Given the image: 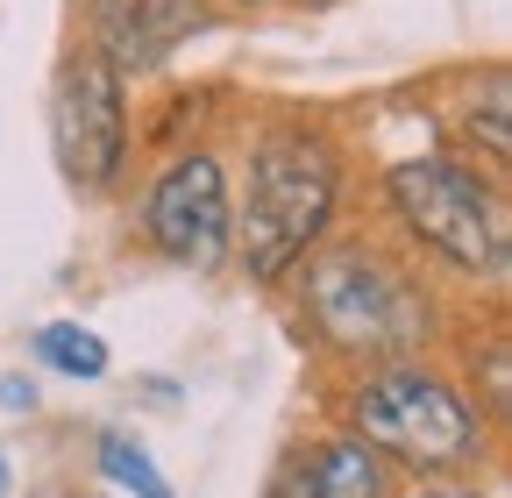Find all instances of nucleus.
<instances>
[{
	"label": "nucleus",
	"instance_id": "f257e3e1",
	"mask_svg": "<svg viewBox=\"0 0 512 498\" xmlns=\"http://www.w3.org/2000/svg\"><path fill=\"white\" fill-rule=\"evenodd\" d=\"M278 299H285L292 342L306 349L320 378L441 349L448 321H456V292L434 285L370 214L342 221L328 242H313L285 271Z\"/></svg>",
	"mask_w": 512,
	"mask_h": 498
},
{
	"label": "nucleus",
	"instance_id": "2eb2a0df",
	"mask_svg": "<svg viewBox=\"0 0 512 498\" xmlns=\"http://www.w3.org/2000/svg\"><path fill=\"white\" fill-rule=\"evenodd\" d=\"M8 484H15V470H8V456H0V491H8Z\"/></svg>",
	"mask_w": 512,
	"mask_h": 498
},
{
	"label": "nucleus",
	"instance_id": "9d476101",
	"mask_svg": "<svg viewBox=\"0 0 512 498\" xmlns=\"http://www.w3.org/2000/svg\"><path fill=\"white\" fill-rule=\"evenodd\" d=\"M36 363L43 370H57V378H79V385H93V378H107V342L93 335V328H79V321H43L36 328Z\"/></svg>",
	"mask_w": 512,
	"mask_h": 498
},
{
	"label": "nucleus",
	"instance_id": "9b49d317",
	"mask_svg": "<svg viewBox=\"0 0 512 498\" xmlns=\"http://www.w3.org/2000/svg\"><path fill=\"white\" fill-rule=\"evenodd\" d=\"M100 477H107L114 491H128V498H178L171 477L150 463V449L136 442V434H121V427L100 434Z\"/></svg>",
	"mask_w": 512,
	"mask_h": 498
},
{
	"label": "nucleus",
	"instance_id": "423d86ee",
	"mask_svg": "<svg viewBox=\"0 0 512 498\" xmlns=\"http://www.w3.org/2000/svg\"><path fill=\"white\" fill-rule=\"evenodd\" d=\"M50 150L72 193L114 200L128 164H136V114H128V79L107 57L64 43L50 72Z\"/></svg>",
	"mask_w": 512,
	"mask_h": 498
},
{
	"label": "nucleus",
	"instance_id": "7ed1b4c3",
	"mask_svg": "<svg viewBox=\"0 0 512 498\" xmlns=\"http://www.w3.org/2000/svg\"><path fill=\"white\" fill-rule=\"evenodd\" d=\"M320 413H328V427L377 449L406 484L484 477L498 470V449H505V427L477 406V392L456 378V363H441L434 349L320 378Z\"/></svg>",
	"mask_w": 512,
	"mask_h": 498
},
{
	"label": "nucleus",
	"instance_id": "1a4fd4ad",
	"mask_svg": "<svg viewBox=\"0 0 512 498\" xmlns=\"http://www.w3.org/2000/svg\"><path fill=\"white\" fill-rule=\"evenodd\" d=\"M285 456H292V470H299L306 498H392V491L406 484V477L384 463L377 449H363L356 434H342V427L299 434Z\"/></svg>",
	"mask_w": 512,
	"mask_h": 498
},
{
	"label": "nucleus",
	"instance_id": "4468645a",
	"mask_svg": "<svg viewBox=\"0 0 512 498\" xmlns=\"http://www.w3.org/2000/svg\"><path fill=\"white\" fill-rule=\"evenodd\" d=\"M0 406H15V413H29V406H36V385H0Z\"/></svg>",
	"mask_w": 512,
	"mask_h": 498
},
{
	"label": "nucleus",
	"instance_id": "6e6552de",
	"mask_svg": "<svg viewBox=\"0 0 512 498\" xmlns=\"http://www.w3.org/2000/svg\"><path fill=\"white\" fill-rule=\"evenodd\" d=\"M427 121L441 150L470 157L477 171L512 185V79H505V57H484V65H448L420 86Z\"/></svg>",
	"mask_w": 512,
	"mask_h": 498
},
{
	"label": "nucleus",
	"instance_id": "ddd939ff",
	"mask_svg": "<svg viewBox=\"0 0 512 498\" xmlns=\"http://www.w3.org/2000/svg\"><path fill=\"white\" fill-rule=\"evenodd\" d=\"M392 498H491L477 477H413V484H399Z\"/></svg>",
	"mask_w": 512,
	"mask_h": 498
},
{
	"label": "nucleus",
	"instance_id": "20e7f679",
	"mask_svg": "<svg viewBox=\"0 0 512 498\" xmlns=\"http://www.w3.org/2000/svg\"><path fill=\"white\" fill-rule=\"evenodd\" d=\"M370 221L456 299H505L512 271V185L456 150L384 157L370 178Z\"/></svg>",
	"mask_w": 512,
	"mask_h": 498
},
{
	"label": "nucleus",
	"instance_id": "0eeeda50",
	"mask_svg": "<svg viewBox=\"0 0 512 498\" xmlns=\"http://www.w3.org/2000/svg\"><path fill=\"white\" fill-rule=\"evenodd\" d=\"M221 22L228 15L214 0H72V43L107 57L121 79L164 72L192 36H207Z\"/></svg>",
	"mask_w": 512,
	"mask_h": 498
},
{
	"label": "nucleus",
	"instance_id": "f8f14e48",
	"mask_svg": "<svg viewBox=\"0 0 512 498\" xmlns=\"http://www.w3.org/2000/svg\"><path fill=\"white\" fill-rule=\"evenodd\" d=\"M214 8L235 22V15H249V22H264V15H313V8H335V0H214Z\"/></svg>",
	"mask_w": 512,
	"mask_h": 498
},
{
	"label": "nucleus",
	"instance_id": "39448f33",
	"mask_svg": "<svg viewBox=\"0 0 512 498\" xmlns=\"http://www.w3.org/2000/svg\"><path fill=\"white\" fill-rule=\"evenodd\" d=\"M128 228H136V242L157 264L214 278L228 264V242H235V164H228V143L214 129L164 143L150 178H143V193H136Z\"/></svg>",
	"mask_w": 512,
	"mask_h": 498
},
{
	"label": "nucleus",
	"instance_id": "f03ea898",
	"mask_svg": "<svg viewBox=\"0 0 512 498\" xmlns=\"http://www.w3.org/2000/svg\"><path fill=\"white\" fill-rule=\"evenodd\" d=\"M349 185H356V143L342 136L328 107H299V100L256 107L249 150L235 171L228 264L256 292H278L306 249L349 221Z\"/></svg>",
	"mask_w": 512,
	"mask_h": 498
}]
</instances>
